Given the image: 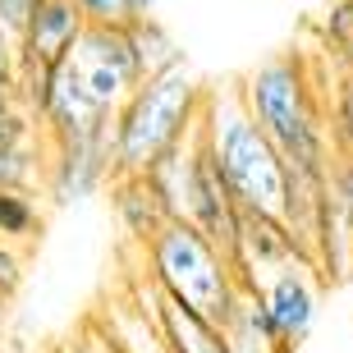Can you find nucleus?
<instances>
[{"label":"nucleus","mask_w":353,"mask_h":353,"mask_svg":"<svg viewBox=\"0 0 353 353\" xmlns=\"http://www.w3.org/2000/svg\"><path fill=\"white\" fill-rule=\"evenodd\" d=\"M262 294V307L266 316H271L275 335H280V344L289 349H299L303 340H307V330H312V316H316V289L312 280H307V271H303L299 262H285L275 266L271 285L257 289Z\"/></svg>","instance_id":"6"},{"label":"nucleus","mask_w":353,"mask_h":353,"mask_svg":"<svg viewBox=\"0 0 353 353\" xmlns=\"http://www.w3.org/2000/svg\"><path fill=\"white\" fill-rule=\"evenodd\" d=\"M335 188H340V202H344V211H349V221H353V165H340V170H335Z\"/></svg>","instance_id":"20"},{"label":"nucleus","mask_w":353,"mask_h":353,"mask_svg":"<svg viewBox=\"0 0 353 353\" xmlns=\"http://www.w3.org/2000/svg\"><path fill=\"white\" fill-rule=\"evenodd\" d=\"M41 230V207L32 193L0 188V239L5 243H28Z\"/></svg>","instance_id":"11"},{"label":"nucleus","mask_w":353,"mask_h":353,"mask_svg":"<svg viewBox=\"0 0 353 353\" xmlns=\"http://www.w3.org/2000/svg\"><path fill=\"white\" fill-rule=\"evenodd\" d=\"M110 340L119 344V353H174L161 326L152 321V312L129 307V303H119V321H110Z\"/></svg>","instance_id":"9"},{"label":"nucleus","mask_w":353,"mask_h":353,"mask_svg":"<svg viewBox=\"0 0 353 353\" xmlns=\"http://www.w3.org/2000/svg\"><path fill=\"white\" fill-rule=\"evenodd\" d=\"M202 138H207L211 161L221 165L239 211L294 230V179H289V165L280 157V147L266 138V129L252 119L248 101H243V88H207Z\"/></svg>","instance_id":"1"},{"label":"nucleus","mask_w":353,"mask_h":353,"mask_svg":"<svg viewBox=\"0 0 353 353\" xmlns=\"http://www.w3.org/2000/svg\"><path fill=\"white\" fill-rule=\"evenodd\" d=\"M5 303H10V299H0V316H5Z\"/></svg>","instance_id":"23"},{"label":"nucleus","mask_w":353,"mask_h":353,"mask_svg":"<svg viewBox=\"0 0 353 353\" xmlns=\"http://www.w3.org/2000/svg\"><path fill=\"white\" fill-rule=\"evenodd\" d=\"M14 69H19V41L0 32V79H14Z\"/></svg>","instance_id":"19"},{"label":"nucleus","mask_w":353,"mask_h":353,"mask_svg":"<svg viewBox=\"0 0 353 353\" xmlns=\"http://www.w3.org/2000/svg\"><path fill=\"white\" fill-rule=\"evenodd\" d=\"M19 285H23V257H19V243H5V239H0V299H10Z\"/></svg>","instance_id":"18"},{"label":"nucleus","mask_w":353,"mask_h":353,"mask_svg":"<svg viewBox=\"0 0 353 353\" xmlns=\"http://www.w3.org/2000/svg\"><path fill=\"white\" fill-rule=\"evenodd\" d=\"M37 138H41V124L28 115L23 105L0 115V152H10V147H32Z\"/></svg>","instance_id":"15"},{"label":"nucleus","mask_w":353,"mask_h":353,"mask_svg":"<svg viewBox=\"0 0 353 353\" xmlns=\"http://www.w3.org/2000/svg\"><path fill=\"white\" fill-rule=\"evenodd\" d=\"M88 19L79 14L74 0H41V10L28 19L23 37H19V65H46L60 69L74 55Z\"/></svg>","instance_id":"5"},{"label":"nucleus","mask_w":353,"mask_h":353,"mask_svg":"<svg viewBox=\"0 0 353 353\" xmlns=\"http://www.w3.org/2000/svg\"><path fill=\"white\" fill-rule=\"evenodd\" d=\"M69 79L88 92L92 101L115 115L133 92L143 88V65H138V46H133V28H83L74 55L65 60Z\"/></svg>","instance_id":"4"},{"label":"nucleus","mask_w":353,"mask_h":353,"mask_svg":"<svg viewBox=\"0 0 353 353\" xmlns=\"http://www.w3.org/2000/svg\"><path fill=\"white\" fill-rule=\"evenodd\" d=\"M321 32H326L330 55H340L344 65L353 69V0H335V5H330Z\"/></svg>","instance_id":"13"},{"label":"nucleus","mask_w":353,"mask_h":353,"mask_svg":"<svg viewBox=\"0 0 353 353\" xmlns=\"http://www.w3.org/2000/svg\"><path fill=\"white\" fill-rule=\"evenodd\" d=\"M147 280L174 299L179 307L207 316L225 326V316L234 312L239 294H243V271L221 243H211L193 221H170L152 243H147Z\"/></svg>","instance_id":"3"},{"label":"nucleus","mask_w":353,"mask_h":353,"mask_svg":"<svg viewBox=\"0 0 353 353\" xmlns=\"http://www.w3.org/2000/svg\"><path fill=\"white\" fill-rule=\"evenodd\" d=\"M143 294L152 299L147 312H152V321L161 326V335H165V344H170L174 353H230V340H225V330L216 326V321H207V316L179 307V303L165 299L152 280H147Z\"/></svg>","instance_id":"8"},{"label":"nucleus","mask_w":353,"mask_h":353,"mask_svg":"<svg viewBox=\"0 0 353 353\" xmlns=\"http://www.w3.org/2000/svg\"><path fill=\"white\" fill-rule=\"evenodd\" d=\"M110 202H115V216L124 225V234L138 239L143 248L174 221L161 188L152 183V174H115L110 179Z\"/></svg>","instance_id":"7"},{"label":"nucleus","mask_w":353,"mask_h":353,"mask_svg":"<svg viewBox=\"0 0 353 353\" xmlns=\"http://www.w3.org/2000/svg\"><path fill=\"white\" fill-rule=\"evenodd\" d=\"M79 14L97 28H133L143 14L133 10V0H74Z\"/></svg>","instance_id":"14"},{"label":"nucleus","mask_w":353,"mask_h":353,"mask_svg":"<svg viewBox=\"0 0 353 353\" xmlns=\"http://www.w3.org/2000/svg\"><path fill=\"white\" fill-rule=\"evenodd\" d=\"M133 46H138V65H143V83L157 79V74H170L179 69V46L170 41V32L157 23V19H138L133 23Z\"/></svg>","instance_id":"10"},{"label":"nucleus","mask_w":353,"mask_h":353,"mask_svg":"<svg viewBox=\"0 0 353 353\" xmlns=\"http://www.w3.org/2000/svg\"><path fill=\"white\" fill-rule=\"evenodd\" d=\"M202 105H207V88L183 65L147 79L115 110V129H110L115 174H152L161 157H170L174 147L193 138V129L202 124Z\"/></svg>","instance_id":"2"},{"label":"nucleus","mask_w":353,"mask_h":353,"mask_svg":"<svg viewBox=\"0 0 353 353\" xmlns=\"http://www.w3.org/2000/svg\"><path fill=\"white\" fill-rule=\"evenodd\" d=\"M41 10V0H0V32L5 37H23V28H28V19Z\"/></svg>","instance_id":"17"},{"label":"nucleus","mask_w":353,"mask_h":353,"mask_svg":"<svg viewBox=\"0 0 353 353\" xmlns=\"http://www.w3.org/2000/svg\"><path fill=\"white\" fill-rule=\"evenodd\" d=\"M5 110H19V88H14V79H0V115Z\"/></svg>","instance_id":"22"},{"label":"nucleus","mask_w":353,"mask_h":353,"mask_svg":"<svg viewBox=\"0 0 353 353\" xmlns=\"http://www.w3.org/2000/svg\"><path fill=\"white\" fill-rule=\"evenodd\" d=\"M83 353H119V344L110 340V330H101V335H88V344H83Z\"/></svg>","instance_id":"21"},{"label":"nucleus","mask_w":353,"mask_h":353,"mask_svg":"<svg viewBox=\"0 0 353 353\" xmlns=\"http://www.w3.org/2000/svg\"><path fill=\"white\" fill-rule=\"evenodd\" d=\"M41 174H46V165H41L37 143H32V147H10V152H0V188L32 193Z\"/></svg>","instance_id":"12"},{"label":"nucleus","mask_w":353,"mask_h":353,"mask_svg":"<svg viewBox=\"0 0 353 353\" xmlns=\"http://www.w3.org/2000/svg\"><path fill=\"white\" fill-rule=\"evenodd\" d=\"M335 143L344 147V165H353V69L344 74L335 97Z\"/></svg>","instance_id":"16"}]
</instances>
